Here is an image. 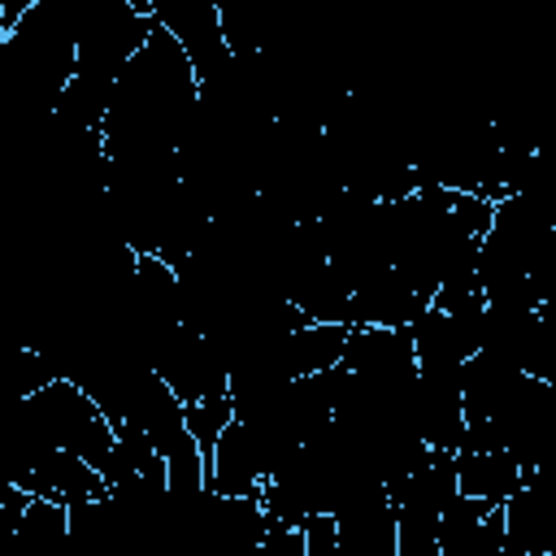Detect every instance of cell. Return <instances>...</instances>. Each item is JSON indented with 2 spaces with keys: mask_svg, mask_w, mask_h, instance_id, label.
I'll use <instances>...</instances> for the list:
<instances>
[{
  "mask_svg": "<svg viewBox=\"0 0 556 556\" xmlns=\"http://www.w3.org/2000/svg\"><path fill=\"white\" fill-rule=\"evenodd\" d=\"M56 13L74 35V78L109 87L152 30L148 0H56Z\"/></svg>",
  "mask_w": 556,
  "mask_h": 556,
  "instance_id": "6da1fadb",
  "label": "cell"
},
{
  "mask_svg": "<svg viewBox=\"0 0 556 556\" xmlns=\"http://www.w3.org/2000/svg\"><path fill=\"white\" fill-rule=\"evenodd\" d=\"M22 404H26V417H30L35 434H39L48 447L78 456V460H87L91 469L104 465V456H109V447H113L117 434H113L109 417L100 413V404H96L83 387L56 378V382L39 387V391H35L30 400H22Z\"/></svg>",
  "mask_w": 556,
  "mask_h": 556,
  "instance_id": "7a4b0ae2",
  "label": "cell"
},
{
  "mask_svg": "<svg viewBox=\"0 0 556 556\" xmlns=\"http://www.w3.org/2000/svg\"><path fill=\"white\" fill-rule=\"evenodd\" d=\"M148 369L174 391L178 404H195L208 395H226V365L213 343L182 321L148 343Z\"/></svg>",
  "mask_w": 556,
  "mask_h": 556,
  "instance_id": "3957f363",
  "label": "cell"
},
{
  "mask_svg": "<svg viewBox=\"0 0 556 556\" xmlns=\"http://www.w3.org/2000/svg\"><path fill=\"white\" fill-rule=\"evenodd\" d=\"M148 13H152V22L161 30L174 35L182 56L191 61L195 83H208L213 74L226 70L230 52L222 43V26H217V4L213 0H148Z\"/></svg>",
  "mask_w": 556,
  "mask_h": 556,
  "instance_id": "277c9868",
  "label": "cell"
},
{
  "mask_svg": "<svg viewBox=\"0 0 556 556\" xmlns=\"http://www.w3.org/2000/svg\"><path fill=\"white\" fill-rule=\"evenodd\" d=\"M265 478H269V465H265L261 447L252 443V434L239 421H230L222 430L217 447L204 456V486L226 500H261Z\"/></svg>",
  "mask_w": 556,
  "mask_h": 556,
  "instance_id": "5b68a950",
  "label": "cell"
},
{
  "mask_svg": "<svg viewBox=\"0 0 556 556\" xmlns=\"http://www.w3.org/2000/svg\"><path fill=\"white\" fill-rule=\"evenodd\" d=\"M430 300L413 291L395 269L361 282L348 304V326H378V330H408Z\"/></svg>",
  "mask_w": 556,
  "mask_h": 556,
  "instance_id": "8992f818",
  "label": "cell"
},
{
  "mask_svg": "<svg viewBox=\"0 0 556 556\" xmlns=\"http://www.w3.org/2000/svg\"><path fill=\"white\" fill-rule=\"evenodd\" d=\"M22 491L35 495V500H52V504L70 508V504H83V500H104V478L87 460H78L70 452L39 447Z\"/></svg>",
  "mask_w": 556,
  "mask_h": 556,
  "instance_id": "52a82bcc",
  "label": "cell"
},
{
  "mask_svg": "<svg viewBox=\"0 0 556 556\" xmlns=\"http://www.w3.org/2000/svg\"><path fill=\"white\" fill-rule=\"evenodd\" d=\"M348 330H352V326H321V321H308V326L282 334V339L274 343V356H278L282 378H308V374L334 369V365L343 361Z\"/></svg>",
  "mask_w": 556,
  "mask_h": 556,
  "instance_id": "ba28073f",
  "label": "cell"
},
{
  "mask_svg": "<svg viewBox=\"0 0 556 556\" xmlns=\"http://www.w3.org/2000/svg\"><path fill=\"white\" fill-rule=\"evenodd\" d=\"M534 473H526L508 452H456V495L504 504L517 486H526Z\"/></svg>",
  "mask_w": 556,
  "mask_h": 556,
  "instance_id": "9c48e42d",
  "label": "cell"
},
{
  "mask_svg": "<svg viewBox=\"0 0 556 556\" xmlns=\"http://www.w3.org/2000/svg\"><path fill=\"white\" fill-rule=\"evenodd\" d=\"M287 304L304 317V321H321V326H348V304H352V287L330 269V265H317L308 269L291 291H287Z\"/></svg>",
  "mask_w": 556,
  "mask_h": 556,
  "instance_id": "30bf717a",
  "label": "cell"
},
{
  "mask_svg": "<svg viewBox=\"0 0 556 556\" xmlns=\"http://www.w3.org/2000/svg\"><path fill=\"white\" fill-rule=\"evenodd\" d=\"M235 421V408H230V395H208V400H195V404H182V430L191 434L200 460L217 447L222 430Z\"/></svg>",
  "mask_w": 556,
  "mask_h": 556,
  "instance_id": "8fae6325",
  "label": "cell"
},
{
  "mask_svg": "<svg viewBox=\"0 0 556 556\" xmlns=\"http://www.w3.org/2000/svg\"><path fill=\"white\" fill-rule=\"evenodd\" d=\"M256 556H304V530H287V526H269Z\"/></svg>",
  "mask_w": 556,
  "mask_h": 556,
  "instance_id": "7c38bea8",
  "label": "cell"
},
{
  "mask_svg": "<svg viewBox=\"0 0 556 556\" xmlns=\"http://www.w3.org/2000/svg\"><path fill=\"white\" fill-rule=\"evenodd\" d=\"M0 74H4V30H0Z\"/></svg>",
  "mask_w": 556,
  "mask_h": 556,
  "instance_id": "4fadbf2b",
  "label": "cell"
}]
</instances>
